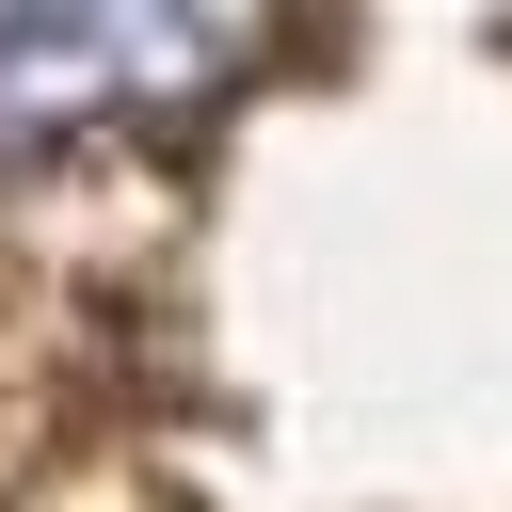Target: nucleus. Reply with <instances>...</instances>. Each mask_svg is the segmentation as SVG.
Segmentation results:
<instances>
[{"mask_svg": "<svg viewBox=\"0 0 512 512\" xmlns=\"http://www.w3.org/2000/svg\"><path fill=\"white\" fill-rule=\"evenodd\" d=\"M272 0H0V144L80 128V112H160L208 96L256 48Z\"/></svg>", "mask_w": 512, "mask_h": 512, "instance_id": "nucleus-1", "label": "nucleus"}]
</instances>
